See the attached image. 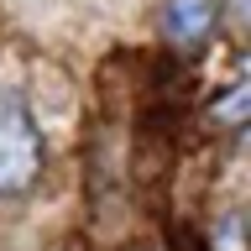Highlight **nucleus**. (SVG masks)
I'll list each match as a JSON object with an SVG mask.
<instances>
[{
  "instance_id": "f257e3e1",
  "label": "nucleus",
  "mask_w": 251,
  "mask_h": 251,
  "mask_svg": "<svg viewBox=\"0 0 251 251\" xmlns=\"http://www.w3.org/2000/svg\"><path fill=\"white\" fill-rule=\"evenodd\" d=\"M42 173V131L26 94L0 84V194H26Z\"/></svg>"
},
{
  "instance_id": "f03ea898",
  "label": "nucleus",
  "mask_w": 251,
  "mask_h": 251,
  "mask_svg": "<svg viewBox=\"0 0 251 251\" xmlns=\"http://www.w3.org/2000/svg\"><path fill=\"white\" fill-rule=\"evenodd\" d=\"M215 26H220V0H168V11H162V31L178 47H199Z\"/></svg>"
}]
</instances>
